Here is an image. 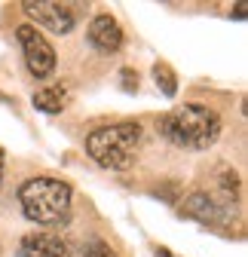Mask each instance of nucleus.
I'll list each match as a JSON object with an SVG mask.
<instances>
[{
  "instance_id": "nucleus-5",
  "label": "nucleus",
  "mask_w": 248,
  "mask_h": 257,
  "mask_svg": "<svg viewBox=\"0 0 248 257\" xmlns=\"http://www.w3.org/2000/svg\"><path fill=\"white\" fill-rule=\"evenodd\" d=\"M22 10L34 19L37 25H43L52 34H68L77 25V4H58V0H25Z\"/></svg>"
},
{
  "instance_id": "nucleus-6",
  "label": "nucleus",
  "mask_w": 248,
  "mask_h": 257,
  "mask_svg": "<svg viewBox=\"0 0 248 257\" xmlns=\"http://www.w3.org/2000/svg\"><path fill=\"white\" fill-rule=\"evenodd\" d=\"M184 214L199 220V223H227L230 220L227 205H221L214 196H208V193H190V196L184 199Z\"/></svg>"
},
{
  "instance_id": "nucleus-1",
  "label": "nucleus",
  "mask_w": 248,
  "mask_h": 257,
  "mask_svg": "<svg viewBox=\"0 0 248 257\" xmlns=\"http://www.w3.org/2000/svg\"><path fill=\"white\" fill-rule=\"evenodd\" d=\"M163 135L181 150H208L221 138V116L208 104H184L163 116Z\"/></svg>"
},
{
  "instance_id": "nucleus-2",
  "label": "nucleus",
  "mask_w": 248,
  "mask_h": 257,
  "mask_svg": "<svg viewBox=\"0 0 248 257\" xmlns=\"http://www.w3.org/2000/svg\"><path fill=\"white\" fill-rule=\"evenodd\" d=\"M138 144H141V125L138 122L101 125V128H92L86 135V153L101 169H110V172H126L135 163Z\"/></svg>"
},
{
  "instance_id": "nucleus-9",
  "label": "nucleus",
  "mask_w": 248,
  "mask_h": 257,
  "mask_svg": "<svg viewBox=\"0 0 248 257\" xmlns=\"http://www.w3.org/2000/svg\"><path fill=\"white\" fill-rule=\"evenodd\" d=\"M65 101H68V95H65V89H61V86H49V89L34 92V107H40L43 113L65 110Z\"/></svg>"
},
{
  "instance_id": "nucleus-10",
  "label": "nucleus",
  "mask_w": 248,
  "mask_h": 257,
  "mask_svg": "<svg viewBox=\"0 0 248 257\" xmlns=\"http://www.w3.org/2000/svg\"><path fill=\"white\" fill-rule=\"evenodd\" d=\"M153 77H157V86H163V92L169 95H175V74L166 68V64H157V68H153Z\"/></svg>"
},
{
  "instance_id": "nucleus-3",
  "label": "nucleus",
  "mask_w": 248,
  "mask_h": 257,
  "mask_svg": "<svg viewBox=\"0 0 248 257\" xmlns=\"http://www.w3.org/2000/svg\"><path fill=\"white\" fill-rule=\"evenodd\" d=\"M19 205L34 223H61L71 211V184L58 178H28L19 187Z\"/></svg>"
},
{
  "instance_id": "nucleus-12",
  "label": "nucleus",
  "mask_w": 248,
  "mask_h": 257,
  "mask_svg": "<svg viewBox=\"0 0 248 257\" xmlns=\"http://www.w3.org/2000/svg\"><path fill=\"white\" fill-rule=\"evenodd\" d=\"M0 181H4V153H0Z\"/></svg>"
},
{
  "instance_id": "nucleus-8",
  "label": "nucleus",
  "mask_w": 248,
  "mask_h": 257,
  "mask_svg": "<svg viewBox=\"0 0 248 257\" xmlns=\"http://www.w3.org/2000/svg\"><path fill=\"white\" fill-rule=\"evenodd\" d=\"M19 248H25L31 257H71L68 245L61 242V236H55V233H31V236L22 239Z\"/></svg>"
},
{
  "instance_id": "nucleus-13",
  "label": "nucleus",
  "mask_w": 248,
  "mask_h": 257,
  "mask_svg": "<svg viewBox=\"0 0 248 257\" xmlns=\"http://www.w3.org/2000/svg\"><path fill=\"white\" fill-rule=\"evenodd\" d=\"M16 257H31V254H28L25 248H19V254H16Z\"/></svg>"
},
{
  "instance_id": "nucleus-11",
  "label": "nucleus",
  "mask_w": 248,
  "mask_h": 257,
  "mask_svg": "<svg viewBox=\"0 0 248 257\" xmlns=\"http://www.w3.org/2000/svg\"><path fill=\"white\" fill-rule=\"evenodd\" d=\"M83 257H116V254H113V248H110L107 242H101V239H92V242L86 245Z\"/></svg>"
},
{
  "instance_id": "nucleus-4",
  "label": "nucleus",
  "mask_w": 248,
  "mask_h": 257,
  "mask_svg": "<svg viewBox=\"0 0 248 257\" xmlns=\"http://www.w3.org/2000/svg\"><path fill=\"white\" fill-rule=\"evenodd\" d=\"M16 37H19L22 52H25V64H28L31 77L46 80L55 71V49L49 46V40L40 34V28H34V25L16 28Z\"/></svg>"
},
{
  "instance_id": "nucleus-7",
  "label": "nucleus",
  "mask_w": 248,
  "mask_h": 257,
  "mask_svg": "<svg viewBox=\"0 0 248 257\" xmlns=\"http://www.w3.org/2000/svg\"><path fill=\"white\" fill-rule=\"evenodd\" d=\"M89 43L95 46L98 52H116L122 46V31H119L116 19L107 16V13L92 19V25H89Z\"/></svg>"
}]
</instances>
